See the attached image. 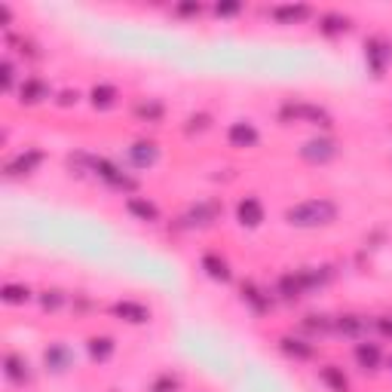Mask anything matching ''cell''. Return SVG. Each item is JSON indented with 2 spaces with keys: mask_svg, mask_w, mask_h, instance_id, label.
Segmentation results:
<instances>
[{
  "mask_svg": "<svg viewBox=\"0 0 392 392\" xmlns=\"http://www.w3.org/2000/svg\"><path fill=\"white\" fill-rule=\"evenodd\" d=\"M337 218V205L331 199H306L285 212V221L291 227H328Z\"/></svg>",
  "mask_w": 392,
  "mask_h": 392,
  "instance_id": "cell-1",
  "label": "cell"
},
{
  "mask_svg": "<svg viewBox=\"0 0 392 392\" xmlns=\"http://www.w3.org/2000/svg\"><path fill=\"white\" fill-rule=\"evenodd\" d=\"M83 163H86L92 172L98 175L102 181H107L111 187L117 190H135V178H129L126 172H120L113 163H107V159H98V157H83Z\"/></svg>",
  "mask_w": 392,
  "mask_h": 392,
  "instance_id": "cell-2",
  "label": "cell"
},
{
  "mask_svg": "<svg viewBox=\"0 0 392 392\" xmlns=\"http://www.w3.org/2000/svg\"><path fill=\"white\" fill-rule=\"evenodd\" d=\"M301 157L313 166H322V163H328V159L337 157V144L331 141V138H313V141H306L301 148Z\"/></svg>",
  "mask_w": 392,
  "mask_h": 392,
  "instance_id": "cell-3",
  "label": "cell"
},
{
  "mask_svg": "<svg viewBox=\"0 0 392 392\" xmlns=\"http://www.w3.org/2000/svg\"><path fill=\"white\" fill-rule=\"evenodd\" d=\"M282 120H306L316 123V126H331V117L316 104H285L282 107Z\"/></svg>",
  "mask_w": 392,
  "mask_h": 392,
  "instance_id": "cell-4",
  "label": "cell"
},
{
  "mask_svg": "<svg viewBox=\"0 0 392 392\" xmlns=\"http://www.w3.org/2000/svg\"><path fill=\"white\" fill-rule=\"evenodd\" d=\"M227 141L233 144V148H240V150L255 148V144H258V129L251 126V123H233V126H230V132H227Z\"/></svg>",
  "mask_w": 392,
  "mask_h": 392,
  "instance_id": "cell-5",
  "label": "cell"
},
{
  "mask_svg": "<svg viewBox=\"0 0 392 392\" xmlns=\"http://www.w3.org/2000/svg\"><path fill=\"white\" fill-rule=\"evenodd\" d=\"M236 218H240L242 227H258L260 221H264V209H260V203L255 196H245V199H240V205H236Z\"/></svg>",
  "mask_w": 392,
  "mask_h": 392,
  "instance_id": "cell-6",
  "label": "cell"
},
{
  "mask_svg": "<svg viewBox=\"0 0 392 392\" xmlns=\"http://www.w3.org/2000/svg\"><path fill=\"white\" fill-rule=\"evenodd\" d=\"M49 98V86H46L43 80H37V77H31L19 86V102L22 104H40Z\"/></svg>",
  "mask_w": 392,
  "mask_h": 392,
  "instance_id": "cell-7",
  "label": "cell"
},
{
  "mask_svg": "<svg viewBox=\"0 0 392 392\" xmlns=\"http://www.w3.org/2000/svg\"><path fill=\"white\" fill-rule=\"evenodd\" d=\"M157 157H159V150H157V144H153V141H135L132 148H129V159H132L135 168L153 166V163H157Z\"/></svg>",
  "mask_w": 392,
  "mask_h": 392,
  "instance_id": "cell-8",
  "label": "cell"
},
{
  "mask_svg": "<svg viewBox=\"0 0 392 392\" xmlns=\"http://www.w3.org/2000/svg\"><path fill=\"white\" fill-rule=\"evenodd\" d=\"M113 316L132 322V325H144V322L150 319V310L141 304H135V301H120V304H113Z\"/></svg>",
  "mask_w": 392,
  "mask_h": 392,
  "instance_id": "cell-9",
  "label": "cell"
},
{
  "mask_svg": "<svg viewBox=\"0 0 392 392\" xmlns=\"http://www.w3.org/2000/svg\"><path fill=\"white\" fill-rule=\"evenodd\" d=\"M40 159H43L40 150H25V153H19V157H13L10 163H6V172L10 175H31L37 166H40Z\"/></svg>",
  "mask_w": 392,
  "mask_h": 392,
  "instance_id": "cell-10",
  "label": "cell"
},
{
  "mask_svg": "<svg viewBox=\"0 0 392 392\" xmlns=\"http://www.w3.org/2000/svg\"><path fill=\"white\" fill-rule=\"evenodd\" d=\"M126 209H129V214H135L138 221H144V224H153V221H159V209L150 203V199H144V196H129Z\"/></svg>",
  "mask_w": 392,
  "mask_h": 392,
  "instance_id": "cell-11",
  "label": "cell"
},
{
  "mask_svg": "<svg viewBox=\"0 0 392 392\" xmlns=\"http://www.w3.org/2000/svg\"><path fill=\"white\" fill-rule=\"evenodd\" d=\"M273 19L279 22V25H297V22L310 19V6H304V3H285V6H276V10H273Z\"/></svg>",
  "mask_w": 392,
  "mask_h": 392,
  "instance_id": "cell-12",
  "label": "cell"
},
{
  "mask_svg": "<svg viewBox=\"0 0 392 392\" xmlns=\"http://www.w3.org/2000/svg\"><path fill=\"white\" fill-rule=\"evenodd\" d=\"M3 374L10 377L13 383H28L31 380V371H28V362L15 352H6L3 356Z\"/></svg>",
  "mask_w": 392,
  "mask_h": 392,
  "instance_id": "cell-13",
  "label": "cell"
},
{
  "mask_svg": "<svg viewBox=\"0 0 392 392\" xmlns=\"http://www.w3.org/2000/svg\"><path fill=\"white\" fill-rule=\"evenodd\" d=\"M365 56H368V65H371L374 74H383V68H386V58H389V46L383 40H368L365 43Z\"/></svg>",
  "mask_w": 392,
  "mask_h": 392,
  "instance_id": "cell-14",
  "label": "cell"
},
{
  "mask_svg": "<svg viewBox=\"0 0 392 392\" xmlns=\"http://www.w3.org/2000/svg\"><path fill=\"white\" fill-rule=\"evenodd\" d=\"M279 350L285 352V356H291V359H297V362H306V359H313V343H306V340H301V337H282L279 340Z\"/></svg>",
  "mask_w": 392,
  "mask_h": 392,
  "instance_id": "cell-15",
  "label": "cell"
},
{
  "mask_svg": "<svg viewBox=\"0 0 392 392\" xmlns=\"http://www.w3.org/2000/svg\"><path fill=\"white\" fill-rule=\"evenodd\" d=\"M356 362H359V368H365V371H377L380 368V347L377 343H371V340L359 343L356 347Z\"/></svg>",
  "mask_w": 392,
  "mask_h": 392,
  "instance_id": "cell-16",
  "label": "cell"
},
{
  "mask_svg": "<svg viewBox=\"0 0 392 392\" xmlns=\"http://www.w3.org/2000/svg\"><path fill=\"white\" fill-rule=\"evenodd\" d=\"M319 377L322 383H325L331 392H350V380H347V374L340 371L337 365H325V368H319Z\"/></svg>",
  "mask_w": 392,
  "mask_h": 392,
  "instance_id": "cell-17",
  "label": "cell"
},
{
  "mask_svg": "<svg viewBox=\"0 0 392 392\" xmlns=\"http://www.w3.org/2000/svg\"><path fill=\"white\" fill-rule=\"evenodd\" d=\"M240 291H242V301L249 304L255 313H267V310H270V297H267L264 291L255 285V282H242Z\"/></svg>",
  "mask_w": 392,
  "mask_h": 392,
  "instance_id": "cell-18",
  "label": "cell"
},
{
  "mask_svg": "<svg viewBox=\"0 0 392 392\" xmlns=\"http://www.w3.org/2000/svg\"><path fill=\"white\" fill-rule=\"evenodd\" d=\"M319 31L328 37H337V34H343V31H350V19L340 13H325L319 19Z\"/></svg>",
  "mask_w": 392,
  "mask_h": 392,
  "instance_id": "cell-19",
  "label": "cell"
},
{
  "mask_svg": "<svg viewBox=\"0 0 392 392\" xmlns=\"http://www.w3.org/2000/svg\"><path fill=\"white\" fill-rule=\"evenodd\" d=\"M203 270L212 276V279H218V282H230V264L224 258H218V255H205L203 258Z\"/></svg>",
  "mask_w": 392,
  "mask_h": 392,
  "instance_id": "cell-20",
  "label": "cell"
},
{
  "mask_svg": "<svg viewBox=\"0 0 392 392\" xmlns=\"http://www.w3.org/2000/svg\"><path fill=\"white\" fill-rule=\"evenodd\" d=\"M279 295L285 297V301H295V297H301V295H304V282H301V276H297V273L279 276Z\"/></svg>",
  "mask_w": 392,
  "mask_h": 392,
  "instance_id": "cell-21",
  "label": "cell"
},
{
  "mask_svg": "<svg viewBox=\"0 0 392 392\" xmlns=\"http://www.w3.org/2000/svg\"><path fill=\"white\" fill-rule=\"evenodd\" d=\"M89 356L95 359V362H107V359L113 356V340L111 337H92L89 340Z\"/></svg>",
  "mask_w": 392,
  "mask_h": 392,
  "instance_id": "cell-22",
  "label": "cell"
},
{
  "mask_svg": "<svg viewBox=\"0 0 392 392\" xmlns=\"http://www.w3.org/2000/svg\"><path fill=\"white\" fill-rule=\"evenodd\" d=\"M89 98H92V104L104 111V107H113V102H117V89L107 86V83H102V86H92Z\"/></svg>",
  "mask_w": 392,
  "mask_h": 392,
  "instance_id": "cell-23",
  "label": "cell"
},
{
  "mask_svg": "<svg viewBox=\"0 0 392 392\" xmlns=\"http://www.w3.org/2000/svg\"><path fill=\"white\" fill-rule=\"evenodd\" d=\"M43 359H46V368H52V371H65L68 362H71V352L56 343V347L46 350V356H43Z\"/></svg>",
  "mask_w": 392,
  "mask_h": 392,
  "instance_id": "cell-24",
  "label": "cell"
},
{
  "mask_svg": "<svg viewBox=\"0 0 392 392\" xmlns=\"http://www.w3.org/2000/svg\"><path fill=\"white\" fill-rule=\"evenodd\" d=\"M334 328L340 334H347V337H359L365 331V322L359 316H340V319H334Z\"/></svg>",
  "mask_w": 392,
  "mask_h": 392,
  "instance_id": "cell-25",
  "label": "cell"
},
{
  "mask_svg": "<svg viewBox=\"0 0 392 392\" xmlns=\"http://www.w3.org/2000/svg\"><path fill=\"white\" fill-rule=\"evenodd\" d=\"M135 117L138 120H148V123L163 120V104H159V102H141V104H135Z\"/></svg>",
  "mask_w": 392,
  "mask_h": 392,
  "instance_id": "cell-26",
  "label": "cell"
},
{
  "mask_svg": "<svg viewBox=\"0 0 392 392\" xmlns=\"http://www.w3.org/2000/svg\"><path fill=\"white\" fill-rule=\"evenodd\" d=\"M0 297H3L6 304H25L31 297V291L25 285H13V282H10V285H3V295H0Z\"/></svg>",
  "mask_w": 392,
  "mask_h": 392,
  "instance_id": "cell-27",
  "label": "cell"
},
{
  "mask_svg": "<svg viewBox=\"0 0 392 392\" xmlns=\"http://www.w3.org/2000/svg\"><path fill=\"white\" fill-rule=\"evenodd\" d=\"M150 392H178V377H172V374H159V377L153 380Z\"/></svg>",
  "mask_w": 392,
  "mask_h": 392,
  "instance_id": "cell-28",
  "label": "cell"
},
{
  "mask_svg": "<svg viewBox=\"0 0 392 392\" xmlns=\"http://www.w3.org/2000/svg\"><path fill=\"white\" fill-rule=\"evenodd\" d=\"M13 83H15V68H13L10 58H3V61H0V86L13 89Z\"/></svg>",
  "mask_w": 392,
  "mask_h": 392,
  "instance_id": "cell-29",
  "label": "cell"
},
{
  "mask_svg": "<svg viewBox=\"0 0 392 392\" xmlns=\"http://www.w3.org/2000/svg\"><path fill=\"white\" fill-rule=\"evenodd\" d=\"M304 325L310 328V331H322V334H325V331H331V328H334V322L325 319V316H306Z\"/></svg>",
  "mask_w": 392,
  "mask_h": 392,
  "instance_id": "cell-30",
  "label": "cell"
},
{
  "mask_svg": "<svg viewBox=\"0 0 392 392\" xmlns=\"http://www.w3.org/2000/svg\"><path fill=\"white\" fill-rule=\"evenodd\" d=\"M40 304H43V310H58V306L65 304V295H61V291H43Z\"/></svg>",
  "mask_w": 392,
  "mask_h": 392,
  "instance_id": "cell-31",
  "label": "cell"
},
{
  "mask_svg": "<svg viewBox=\"0 0 392 392\" xmlns=\"http://www.w3.org/2000/svg\"><path fill=\"white\" fill-rule=\"evenodd\" d=\"M242 10V3H236V0H230V3H214V13L218 15H236Z\"/></svg>",
  "mask_w": 392,
  "mask_h": 392,
  "instance_id": "cell-32",
  "label": "cell"
},
{
  "mask_svg": "<svg viewBox=\"0 0 392 392\" xmlns=\"http://www.w3.org/2000/svg\"><path fill=\"white\" fill-rule=\"evenodd\" d=\"M374 325H377V331L383 337H389V340H392V316H377V319H374Z\"/></svg>",
  "mask_w": 392,
  "mask_h": 392,
  "instance_id": "cell-33",
  "label": "cell"
},
{
  "mask_svg": "<svg viewBox=\"0 0 392 392\" xmlns=\"http://www.w3.org/2000/svg\"><path fill=\"white\" fill-rule=\"evenodd\" d=\"M209 126V117H205V113H199V117H190V126H187V132H203V129Z\"/></svg>",
  "mask_w": 392,
  "mask_h": 392,
  "instance_id": "cell-34",
  "label": "cell"
},
{
  "mask_svg": "<svg viewBox=\"0 0 392 392\" xmlns=\"http://www.w3.org/2000/svg\"><path fill=\"white\" fill-rule=\"evenodd\" d=\"M175 13H178V15H199V13H203V6H199V3H181Z\"/></svg>",
  "mask_w": 392,
  "mask_h": 392,
  "instance_id": "cell-35",
  "label": "cell"
},
{
  "mask_svg": "<svg viewBox=\"0 0 392 392\" xmlns=\"http://www.w3.org/2000/svg\"><path fill=\"white\" fill-rule=\"evenodd\" d=\"M77 102V92H61V104H71Z\"/></svg>",
  "mask_w": 392,
  "mask_h": 392,
  "instance_id": "cell-36",
  "label": "cell"
},
{
  "mask_svg": "<svg viewBox=\"0 0 392 392\" xmlns=\"http://www.w3.org/2000/svg\"><path fill=\"white\" fill-rule=\"evenodd\" d=\"M389 368H392V359H389Z\"/></svg>",
  "mask_w": 392,
  "mask_h": 392,
  "instance_id": "cell-37",
  "label": "cell"
}]
</instances>
